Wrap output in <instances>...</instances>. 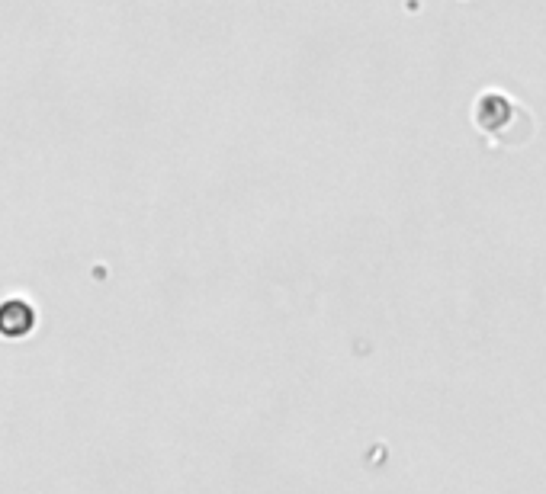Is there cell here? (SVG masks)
<instances>
[{"label":"cell","mask_w":546,"mask_h":494,"mask_svg":"<svg viewBox=\"0 0 546 494\" xmlns=\"http://www.w3.org/2000/svg\"><path fill=\"white\" fill-rule=\"evenodd\" d=\"M33 308H29L26 302H4L0 305V334L4 337H23L29 334V328H33Z\"/></svg>","instance_id":"obj_1"}]
</instances>
